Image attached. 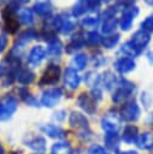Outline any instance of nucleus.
<instances>
[{
  "label": "nucleus",
  "instance_id": "obj_1",
  "mask_svg": "<svg viewBox=\"0 0 153 154\" xmlns=\"http://www.w3.org/2000/svg\"><path fill=\"white\" fill-rule=\"evenodd\" d=\"M116 89L113 91V95H112V100L116 102V103H120L123 102L134 90H135V85L129 82V81H125V79H117L116 82Z\"/></svg>",
  "mask_w": 153,
  "mask_h": 154
},
{
  "label": "nucleus",
  "instance_id": "obj_2",
  "mask_svg": "<svg viewBox=\"0 0 153 154\" xmlns=\"http://www.w3.org/2000/svg\"><path fill=\"white\" fill-rule=\"evenodd\" d=\"M17 100L12 95H6L0 102V120H7L17 109Z\"/></svg>",
  "mask_w": 153,
  "mask_h": 154
},
{
  "label": "nucleus",
  "instance_id": "obj_3",
  "mask_svg": "<svg viewBox=\"0 0 153 154\" xmlns=\"http://www.w3.org/2000/svg\"><path fill=\"white\" fill-rule=\"evenodd\" d=\"M63 96V90L60 88H52V89H48L43 93L42 97H41V105L45 106V107H53L55 106L60 97Z\"/></svg>",
  "mask_w": 153,
  "mask_h": 154
},
{
  "label": "nucleus",
  "instance_id": "obj_4",
  "mask_svg": "<svg viewBox=\"0 0 153 154\" xmlns=\"http://www.w3.org/2000/svg\"><path fill=\"white\" fill-rule=\"evenodd\" d=\"M60 77V69L58 65H49L47 66V69L45 70L41 79H40V85H49V84H54L59 81Z\"/></svg>",
  "mask_w": 153,
  "mask_h": 154
},
{
  "label": "nucleus",
  "instance_id": "obj_5",
  "mask_svg": "<svg viewBox=\"0 0 153 154\" xmlns=\"http://www.w3.org/2000/svg\"><path fill=\"white\" fill-rule=\"evenodd\" d=\"M120 114H122V118L125 119L126 122H135L140 117V107L136 103V101L131 100L123 106Z\"/></svg>",
  "mask_w": 153,
  "mask_h": 154
},
{
  "label": "nucleus",
  "instance_id": "obj_6",
  "mask_svg": "<svg viewBox=\"0 0 153 154\" xmlns=\"http://www.w3.org/2000/svg\"><path fill=\"white\" fill-rule=\"evenodd\" d=\"M120 125V119L116 113H107L101 118V128L106 132H117Z\"/></svg>",
  "mask_w": 153,
  "mask_h": 154
},
{
  "label": "nucleus",
  "instance_id": "obj_7",
  "mask_svg": "<svg viewBox=\"0 0 153 154\" xmlns=\"http://www.w3.org/2000/svg\"><path fill=\"white\" fill-rule=\"evenodd\" d=\"M77 105L88 114H94L96 111V101L89 94H81L77 97Z\"/></svg>",
  "mask_w": 153,
  "mask_h": 154
},
{
  "label": "nucleus",
  "instance_id": "obj_8",
  "mask_svg": "<svg viewBox=\"0 0 153 154\" xmlns=\"http://www.w3.org/2000/svg\"><path fill=\"white\" fill-rule=\"evenodd\" d=\"M139 13V8L137 7H130V8H126L123 14H122V18L119 20V24H120V28L122 30H129L133 25V22H134V18L137 16Z\"/></svg>",
  "mask_w": 153,
  "mask_h": 154
},
{
  "label": "nucleus",
  "instance_id": "obj_9",
  "mask_svg": "<svg viewBox=\"0 0 153 154\" xmlns=\"http://www.w3.org/2000/svg\"><path fill=\"white\" fill-rule=\"evenodd\" d=\"M64 82H65V85L69 88V89H77L80 83H81V78H80V75L76 72L75 69L72 67H67L65 70V73H64Z\"/></svg>",
  "mask_w": 153,
  "mask_h": 154
},
{
  "label": "nucleus",
  "instance_id": "obj_10",
  "mask_svg": "<svg viewBox=\"0 0 153 154\" xmlns=\"http://www.w3.org/2000/svg\"><path fill=\"white\" fill-rule=\"evenodd\" d=\"M46 55V49L42 46H35L33 47V49L29 53V58H28V63L30 66H37L45 58Z\"/></svg>",
  "mask_w": 153,
  "mask_h": 154
},
{
  "label": "nucleus",
  "instance_id": "obj_11",
  "mask_svg": "<svg viewBox=\"0 0 153 154\" xmlns=\"http://www.w3.org/2000/svg\"><path fill=\"white\" fill-rule=\"evenodd\" d=\"M2 18L5 20V26L7 29V31L10 34H14L17 30H18V20L13 17V11L6 8L4 12H2Z\"/></svg>",
  "mask_w": 153,
  "mask_h": 154
},
{
  "label": "nucleus",
  "instance_id": "obj_12",
  "mask_svg": "<svg viewBox=\"0 0 153 154\" xmlns=\"http://www.w3.org/2000/svg\"><path fill=\"white\" fill-rule=\"evenodd\" d=\"M135 61L131 59V58H128V57H123V58H119L116 63H114V67L118 72L120 73H128L130 71H133L135 69Z\"/></svg>",
  "mask_w": 153,
  "mask_h": 154
},
{
  "label": "nucleus",
  "instance_id": "obj_13",
  "mask_svg": "<svg viewBox=\"0 0 153 154\" xmlns=\"http://www.w3.org/2000/svg\"><path fill=\"white\" fill-rule=\"evenodd\" d=\"M149 40H151V37H149V34H148V32H146V31H143V30H139V31H136V32L133 35L131 42H133V45H134L136 48H139L140 51H142V49L148 45Z\"/></svg>",
  "mask_w": 153,
  "mask_h": 154
},
{
  "label": "nucleus",
  "instance_id": "obj_14",
  "mask_svg": "<svg viewBox=\"0 0 153 154\" xmlns=\"http://www.w3.org/2000/svg\"><path fill=\"white\" fill-rule=\"evenodd\" d=\"M69 123L71 126H73L76 129H82V130L88 129V120L80 112H72L69 117Z\"/></svg>",
  "mask_w": 153,
  "mask_h": 154
},
{
  "label": "nucleus",
  "instance_id": "obj_15",
  "mask_svg": "<svg viewBox=\"0 0 153 154\" xmlns=\"http://www.w3.org/2000/svg\"><path fill=\"white\" fill-rule=\"evenodd\" d=\"M136 144L140 149H143V150L153 149V132L146 131L141 134L136 140Z\"/></svg>",
  "mask_w": 153,
  "mask_h": 154
},
{
  "label": "nucleus",
  "instance_id": "obj_16",
  "mask_svg": "<svg viewBox=\"0 0 153 154\" xmlns=\"http://www.w3.org/2000/svg\"><path fill=\"white\" fill-rule=\"evenodd\" d=\"M41 130L52 138H63L65 136V131L54 124H46L41 126Z\"/></svg>",
  "mask_w": 153,
  "mask_h": 154
},
{
  "label": "nucleus",
  "instance_id": "obj_17",
  "mask_svg": "<svg viewBox=\"0 0 153 154\" xmlns=\"http://www.w3.org/2000/svg\"><path fill=\"white\" fill-rule=\"evenodd\" d=\"M61 51H63V45L59 40L57 38H53L52 41L48 42V47H47V55L51 57V58H58L60 57L61 54Z\"/></svg>",
  "mask_w": 153,
  "mask_h": 154
},
{
  "label": "nucleus",
  "instance_id": "obj_18",
  "mask_svg": "<svg viewBox=\"0 0 153 154\" xmlns=\"http://www.w3.org/2000/svg\"><path fill=\"white\" fill-rule=\"evenodd\" d=\"M124 142L126 143H133L137 140L139 137V130L135 125H126L123 130V135H122Z\"/></svg>",
  "mask_w": 153,
  "mask_h": 154
},
{
  "label": "nucleus",
  "instance_id": "obj_19",
  "mask_svg": "<svg viewBox=\"0 0 153 154\" xmlns=\"http://www.w3.org/2000/svg\"><path fill=\"white\" fill-rule=\"evenodd\" d=\"M27 146L39 154H43L46 152V141L43 137H35V138L28 141Z\"/></svg>",
  "mask_w": 153,
  "mask_h": 154
},
{
  "label": "nucleus",
  "instance_id": "obj_20",
  "mask_svg": "<svg viewBox=\"0 0 153 154\" xmlns=\"http://www.w3.org/2000/svg\"><path fill=\"white\" fill-rule=\"evenodd\" d=\"M16 79H17L20 84H30V83L35 79V73L31 72L30 70H19V71L17 72Z\"/></svg>",
  "mask_w": 153,
  "mask_h": 154
},
{
  "label": "nucleus",
  "instance_id": "obj_21",
  "mask_svg": "<svg viewBox=\"0 0 153 154\" xmlns=\"http://www.w3.org/2000/svg\"><path fill=\"white\" fill-rule=\"evenodd\" d=\"M90 10V4H89V0H77V2L73 5V8H72V14L75 17H78V16H82L86 11Z\"/></svg>",
  "mask_w": 153,
  "mask_h": 154
},
{
  "label": "nucleus",
  "instance_id": "obj_22",
  "mask_svg": "<svg viewBox=\"0 0 153 154\" xmlns=\"http://www.w3.org/2000/svg\"><path fill=\"white\" fill-rule=\"evenodd\" d=\"M34 10H35V12L39 16H41V17H48L52 13V5L49 2H47V1L37 2L34 6Z\"/></svg>",
  "mask_w": 153,
  "mask_h": 154
},
{
  "label": "nucleus",
  "instance_id": "obj_23",
  "mask_svg": "<svg viewBox=\"0 0 153 154\" xmlns=\"http://www.w3.org/2000/svg\"><path fill=\"white\" fill-rule=\"evenodd\" d=\"M118 24V20L114 16H108V17H105V20H104V24H102V32L104 34H111L114 31L116 26Z\"/></svg>",
  "mask_w": 153,
  "mask_h": 154
},
{
  "label": "nucleus",
  "instance_id": "obj_24",
  "mask_svg": "<svg viewBox=\"0 0 153 154\" xmlns=\"http://www.w3.org/2000/svg\"><path fill=\"white\" fill-rule=\"evenodd\" d=\"M84 43H86V38L82 37V36L78 34V35L75 36V37L71 40V42L66 46V51H67V53H72V52H75L76 49L82 48V47L84 46Z\"/></svg>",
  "mask_w": 153,
  "mask_h": 154
},
{
  "label": "nucleus",
  "instance_id": "obj_25",
  "mask_svg": "<svg viewBox=\"0 0 153 154\" xmlns=\"http://www.w3.org/2000/svg\"><path fill=\"white\" fill-rule=\"evenodd\" d=\"M105 144L107 148L110 149H117L118 144H119V136L117 132H107L104 137Z\"/></svg>",
  "mask_w": 153,
  "mask_h": 154
},
{
  "label": "nucleus",
  "instance_id": "obj_26",
  "mask_svg": "<svg viewBox=\"0 0 153 154\" xmlns=\"http://www.w3.org/2000/svg\"><path fill=\"white\" fill-rule=\"evenodd\" d=\"M51 153L52 154H71L72 150L67 142H58V143L53 144Z\"/></svg>",
  "mask_w": 153,
  "mask_h": 154
},
{
  "label": "nucleus",
  "instance_id": "obj_27",
  "mask_svg": "<svg viewBox=\"0 0 153 154\" xmlns=\"http://www.w3.org/2000/svg\"><path fill=\"white\" fill-rule=\"evenodd\" d=\"M120 52L124 53L128 58H129V57H137V55L141 53V51H140L139 48H136V47L133 45L131 41H129V42H126L125 45H123L122 48H120Z\"/></svg>",
  "mask_w": 153,
  "mask_h": 154
},
{
  "label": "nucleus",
  "instance_id": "obj_28",
  "mask_svg": "<svg viewBox=\"0 0 153 154\" xmlns=\"http://www.w3.org/2000/svg\"><path fill=\"white\" fill-rule=\"evenodd\" d=\"M88 63V59H87V55L86 54H77L75 55V58L72 59V65L73 67H76L77 70H82L86 67Z\"/></svg>",
  "mask_w": 153,
  "mask_h": 154
},
{
  "label": "nucleus",
  "instance_id": "obj_29",
  "mask_svg": "<svg viewBox=\"0 0 153 154\" xmlns=\"http://www.w3.org/2000/svg\"><path fill=\"white\" fill-rule=\"evenodd\" d=\"M19 18H20V20H22V23H24V24H33V22H34V18H33V12H31V10H29V8H23V10H20L19 11Z\"/></svg>",
  "mask_w": 153,
  "mask_h": 154
},
{
  "label": "nucleus",
  "instance_id": "obj_30",
  "mask_svg": "<svg viewBox=\"0 0 153 154\" xmlns=\"http://www.w3.org/2000/svg\"><path fill=\"white\" fill-rule=\"evenodd\" d=\"M119 41V35L118 34H114V35H111V36H107L102 40V45L105 46V48H112L114 47Z\"/></svg>",
  "mask_w": 153,
  "mask_h": 154
},
{
  "label": "nucleus",
  "instance_id": "obj_31",
  "mask_svg": "<svg viewBox=\"0 0 153 154\" xmlns=\"http://www.w3.org/2000/svg\"><path fill=\"white\" fill-rule=\"evenodd\" d=\"M99 23V17L98 16H88L82 19V25L84 28H95Z\"/></svg>",
  "mask_w": 153,
  "mask_h": 154
},
{
  "label": "nucleus",
  "instance_id": "obj_32",
  "mask_svg": "<svg viewBox=\"0 0 153 154\" xmlns=\"http://www.w3.org/2000/svg\"><path fill=\"white\" fill-rule=\"evenodd\" d=\"M86 42L90 46H98L99 43L102 42V38L100 37L99 34L96 32H89L87 36H86Z\"/></svg>",
  "mask_w": 153,
  "mask_h": 154
},
{
  "label": "nucleus",
  "instance_id": "obj_33",
  "mask_svg": "<svg viewBox=\"0 0 153 154\" xmlns=\"http://www.w3.org/2000/svg\"><path fill=\"white\" fill-rule=\"evenodd\" d=\"M73 29H75V23H73L70 18H64L63 24H61V26H60V31H61L63 34H69V32H71Z\"/></svg>",
  "mask_w": 153,
  "mask_h": 154
},
{
  "label": "nucleus",
  "instance_id": "obj_34",
  "mask_svg": "<svg viewBox=\"0 0 153 154\" xmlns=\"http://www.w3.org/2000/svg\"><path fill=\"white\" fill-rule=\"evenodd\" d=\"M36 35H37V32H36L34 29H27L25 31H23V32L19 35V41H23V42L30 41V40L35 38Z\"/></svg>",
  "mask_w": 153,
  "mask_h": 154
},
{
  "label": "nucleus",
  "instance_id": "obj_35",
  "mask_svg": "<svg viewBox=\"0 0 153 154\" xmlns=\"http://www.w3.org/2000/svg\"><path fill=\"white\" fill-rule=\"evenodd\" d=\"M100 81H101V76H99V75H96V73H94V72H89V73L87 75V77H86V82H87V84L90 85V87L98 85V84L100 83Z\"/></svg>",
  "mask_w": 153,
  "mask_h": 154
},
{
  "label": "nucleus",
  "instance_id": "obj_36",
  "mask_svg": "<svg viewBox=\"0 0 153 154\" xmlns=\"http://www.w3.org/2000/svg\"><path fill=\"white\" fill-rule=\"evenodd\" d=\"M141 28L143 31L146 32H153V16H148L142 23H141Z\"/></svg>",
  "mask_w": 153,
  "mask_h": 154
},
{
  "label": "nucleus",
  "instance_id": "obj_37",
  "mask_svg": "<svg viewBox=\"0 0 153 154\" xmlns=\"http://www.w3.org/2000/svg\"><path fill=\"white\" fill-rule=\"evenodd\" d=\"M88 154H107L106 150L99 146V144H93L89 149H88Z\"/></svg>",
  "mask_w": 153,
  "mask_h": 154
},
{
  "label": "nucleus",
  "instance_id": "obj_38",
  "mask_svg": "<svg viewBox=\"0 0 153 154\" xmlns=\"http://www.w3.org/2000/svg\"><path fill=\"white\" fill-rule=\"evenodd\" d=\"M134 2H135V0H118L116 7H123V8H126V7L131 6Z\"/></svg>",
  "mask_w": 153,
  "mask_h": 154
},
{
  "label": "nucleus",
  "instance_id": "obj_39",
  "mask_svg": "<svg viewBox=\"0 0 153 154\" xmlns=\"http://www.w3.org/2000/svg\"><path fill=\"white\" fill-rule=\"evenodd\" d=\"M7 42H8V40H7V37H6V35L5 34H2V35H0V53L6 48V46H7Z\"/></svg>",
  "mask_w": 153,
  "mask_h": 154
},
{
  "label": "nucleus",
  "instance_id": "obj_40",
  "mask_svg": "<svg viewBox=\"0 0 153 154\" xmlns=\"http://www.w3.org/2000/svg\"><path fill=\"white\" fill-rule=\"evenodd\" d=\"M64 112L63 111H60V112H58V113H55V116L53 117L55 120H63L64 119V114H63Z\"/></svg>",
  "mask_w": 153,
  "mask_h": 154
},
{
  "label": "nucleus",
  "instance_id": "obj_41",
  "mask_svg": "<svg viewBox=\"0 0 153 154\" xmlns=\"http://www.w3.org/2000/svg\"><path fill=\"white\" fill-rule=\"evenodd\" d=\"M117 154H139L137 152H135V150H125V152H117Z\"/></svg>",
  "mask_w": 153,
  "mask_h": 154
},
{
  "label": "nucleus",
  "instance_id": "obj_42",
  "mask_svg": "<svg viewBox=\"0 0 153 154\" xmlns=\"http://www.w3.org/2000/svg\"><path fill=\"white\" fill-rule=\"evenodd\" d=\"M4 73H5V67H4L2 65H0V77H1Z\"/></svg>",
  "mask_w": 153,
  "mask_h": 154
},
{
  "label": "nucleus",
  "instance_id": "obj_43",
  "mask_svg": "<svg viewBox=\"0 0 153 154\" xmlns=\"http://www.w3.org/2000/svg\"><path fill=\"white\" fill-rule=\"evenodd\" d=\"M145 1H146V2L148 4V5H151V6H153V0H145Z\"/></svg>",
  "mask_w": 153,
  "mask_h": 154
},
{
  "label": "nucleus",
  "instance_id": "obj_44",
  "mask_svg": "<svg viewBox=\"0 0 153 154\" xmlns=\"http://www.w3.org/2000/svg\"><path fill=\"white\" fill-rule=\"evenodd\" d=\"M4 153H5V150H4V148L0 146V154H4Z\"/></svg>",
  "mask_w": 153,
  "mask_h": 154
},
{
  "label": "nucleus",
  "instance_id": "obj_45",
  "mask_svg": "<svg viewBox=\"0 0 153 154\" xmlns=\"http://www.w3.org/2000/svg\"><path fill=\"white\" fill-rule=\"evenodd\" d=\"M19 2H25V1H28V0H18Z\"/></svg>",
  "mask_w": 153,
  "mask_h": 154
},
{
  "label": "nucleus",
  "instance_id": "obj_46",
  "mask_svg": "<svg viewBox=\"0 0 153 154\" xmlns=\"http://www.w3.org/2000/svg\"><path fill=\"white\" fill-rule=\"evenodd\" d=\"M105 1H108V0H105Z\"/></svg>",
  "mask_w": 153,
  "mask_h": 154
}]
</instances>
